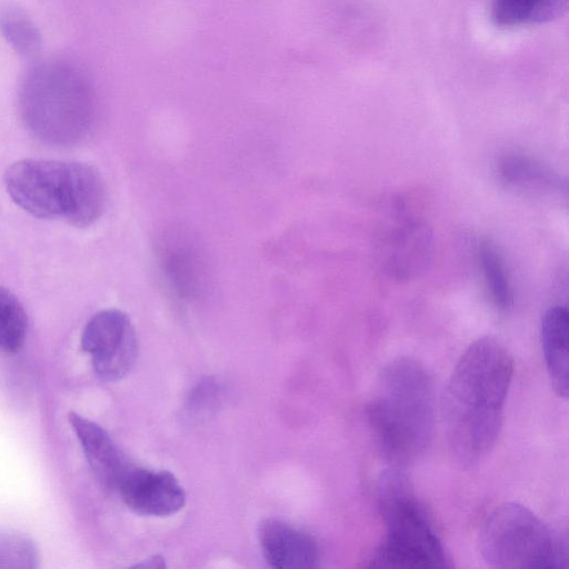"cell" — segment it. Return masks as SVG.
I'll list each match as a JSON object with an SVG mask.
<instances>
[{"label":"cell","instance_id":"cell-7","mask_svg":"<svg viewBox=\"0 0 569 569\" xmlns=\"http://www.w3.org/2000/svg\"><path fill=\"white\" fill-rule=\"evenodd\" d=\"M153 257L167 296L179 307L199 305L211 289L212 271L206 247L188 227L170 224L156 236Z\"/></svg>","mask_w":569,"mask_h":569},{"label":"cell","instance_id":"cell-5","mask_svg":"<svg viewBox=\"0 0 569 569\" xmlns=\"http://www.w3.org/2000/svg\"><path fill=\"white\" fill-rule=\"evenodd\" d=\"M377 500L386 536L369 558L368 567H450L443 547L401 468L392 467L381 475Z\"/></svg>","mask_w":569,"mask_h":569},{"label":"cell","instance_id":"cell-15","mask_svg":"<svg viewBox=\"0 0 569 569\" xmlns=\"http://www.w3.org/2000/svg\"><path fill=\"white\" fill-rule=\"evenodd\" d=\"M489 17L500 29L542 24L560 18L568 0H487Z\"/></svg>","mask_w":569,"mask_h":569},{"label":"cell","instance_id":"cell-16","mask_svg":"<svg viewBox=\"0 0 569 569\" xmlns=\"http://www.w3.org/2000/svg\"><path fill=\"white\" fill-rule=\"evenodd\" d=\"M0 32L13 50L23 58H36L42 46L41 34L26 12L16 2L0 6Z\"/></svg>","mask_w":569,"mask_h":569},{"label":"cell","instance_id":"cell-13","mask_svg":"<svg viewBox=\"0 0 569 569\" xmlns=\"http://www.w3.org/2000/svg\"><path fill=\"white\" fill-rule=\"evenodd\" d=\"M568 328L565 306L550 307L541 319V343L547 370L558 396H568Z\"/></svg>","mask_w":569,"mask_h":569},{"label":"cell","instance_id":"cell-10","mask_svg":"<svg viewBox=\"0 0 569 569\" xmlns=\"http://www.w3.org/2000/svg\"><path fill=\"white\" fill-rule=\"evenodd\" d=\"M116 490L128 508L143 516L168 517L181 510L186 503L182 486L166 470L131 465Z\"/></svg>","mask_w":569,"mask_h":569},{"label":"cell","instance_id":"cell-19","mask_svg":"<svg viewBox=\"0 0 569 569\" xmlns=\"http://www.w3.org/2000/svg\"><path fill=\"white\" fill-rule=\"evenodd\" d=\"M39 566V552L27 535L0 528V568L34 569Z\"/></svg>","mask_w":569,"mask_h":569},{"label":"cell","instance_id":"cell-4","mask_svg":"<svg viewBox=\"0 0 569 569\" xmlns=\"http://www.w3.org/2000/svg\"><path fill=\"white\" fill-rule=\"evenodd\" d=\"M19 109L37 139L66 146L88 134L94 121L96 101L88 78L77 66L50 59L34 63L24 73Z\"/></svg>","mask_w":569,"mask_h":569},{"label":"cell","instance_id":"cell-8","mask_svg":"<svg viewBox=\"0 0 569 569\" xmlns=\"http://www.w3.org/2000/svg\"><path fill=\"white\" fill-rule=\"evenodd\" d=\"M81 349L90 356L99 379L117 381L123 378L138 356V338L130 318L118 309L97 312L82 331Z\"/></svg>","mask_w":569,"mask_h":569},{"label":"cell","instance_id":"cell-21","mask_svg":"<svg viewBox=\"0 0 569 569\" xmlns=\"http://www.w3.org/2000/svg\"><path fill=\"white\" fill-rule=\"evenodd\" d=\"M137 567H143V568H163L166 567L163 558L159 556H154L152 558H149L147 560H143L141 563L137 565Z\"/></svg>","mask_w":569,"mask_h":569},{"label":"cell","instance_id":"cell-12","mask_svg":"<svg viewBox=\"0 0 569 569\" xmlns=\"http://www.w3.org/2000/svg\"><path fill=\"white\" fill-rule=\"evenodd\" d=\"M68 420L96 479L106 489L116 490L131 463L101 426L73 411Z\"/></svg>","mask_w":569,"mask_h":569},{"label":"cell","instance_id":"cell-20","mask_svg":"<svg viewBox=\"0 0 569 569\" xmlns=\"http://www.w3.org/2000/svg\"><path fill=\"white\" fill-rule=\"evenodd\" d=\"M217 398H219V387L214 382L204 381L192 392L190 410L207 412L208 408L217 402Z\"/></svg>","mask_w":569,"mask_h":569},{"label":"cell","instance_id":"cell-9","mask_svg":"<svg viewBox=\"0 0 569 569\" xmlns=\"http://www.w3.org/2000/svg\"><path fill=\"white\" fill-rule=\"evenodd\" d=\"M433 236L421 218L400 213L382 231L378 242V259L383 272L402 282L416 279L431 261Z\"/></svg>","mask_w":569,"mask_h":569},{"label":"cell","instance_id":"cell-18","mask_svg":"<svg viewBox=\"0 0 569 569\" xmlns=\"http://www.w3.org/2000/svg\"><path fill=\"white\" fill-rule=\"evenodd\" d=\"M27 312L10 290L0 286V352L17 353L26 341Z\"/></svg>","mask_w":569,"mask_h":569},{"label":"cell","instance_id":"cell-11","mask_svg":"<svg viewBox=\"0 0 569 569\" xmlns=\"http://www.w3.org/2000/svg\"><path fill=\"white\" fill-rule=\"evenodd\" d=\"M259 543L263 558L277 569L313 568L319 561V547L308 532L279 519H264L259 525Z\"/></svg>","mask_w":569,"mask_h":569},{"label":"cell","instance_id":"cell-14","mask_svg":"<svg viewBox=\"0 0 569 569\" xmlns=\"http://www.w3.org/2000/svg\"><path fill=\"white\" fill-rule=\"evenodd\" d=\"M497 173L507 187L529 193L550 194L562 189L560 177L542 161L518 152L499 158Z\"/></svg>","mask_w":569,"mask_h":569},{"label":"cell","instance_id":"cell-3","mask_svg":"<svg viewBox=\"0 0 569 569\" xmlns=\"http://www.w3.org/2000/svg\"><path fill=\"white\" fill-rule=\"evenodd\" d=\"M3 182L12 201L39 219L83 228L94 223L107 207L101 173L82 162L19 160L7 168Z\"/></svg>","mask_w":569,"mask_h":569},{"label":"cell","instance_id":"cell-6","mask_svg":"<svg viewBox=\"0 0 569 569\" xmlns=\"http://www.w3.org/2000/svg\"><path fill=\"white\" fill-rule=\"evenodd\" d=\"M478 550L492 568H558L567 561L566 547L530 509L508 502L482 522Z\"/></svg>","mask_w":569,"mask_h":569},{"label":"cell","instance_id":"cell-1","mask_svg":"<svg viewBox=\"0 0 569 569\" xmlns=\"http://www.w3.org/2000/svg\"><path fill=\"white\" fill-rule=\"evenodd\" d=\"M513 360L492 337L473 341L457 361L441 400L450 452L471 467L485 460L499 437Z\"/></svg>","mask_w":569,"mask_h":569},{"label":"cell","instance_id":"cell-2","mask_svg":"<svg viewBox=\"0 0 569 569\" xmlns=\"http://www.w3.org/2000/svg\"><path fill=\"white\" fill-rule=\"evenodd\" d=\"M367 416L393 467L417 460L431 439L435 421L433 381L427 368L410 357L389 361L378 377Z\"/></svg>","mask_w":569,"mask_h":569},{"label":"cell","instance_id":"cell-17","mask_svg":"<svg viewBox=\"0 0 569 569\" xmlns=\"http://www.w3.org/2000/svg\"><path fill=\"white\" fill-rule=\"evenodd\" d=\"M478 259L490 301L499 311L509 310L515 295L503 257L493 243L483 241L478 249Z\"/></svg>","mask_w":569,"mask_h":569}]
</instances>
